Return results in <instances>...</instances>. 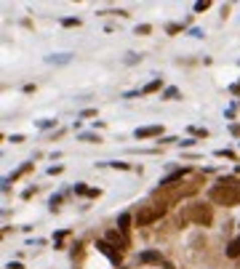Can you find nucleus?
Instances as JSON below:
<instances>
[{
    "label": "nucleus",
    "instance_id": "f257e3e1",
    "mask_svg": "<svg viewBox=\"0 0 240 269\" xmlns=\"http://www.w3.org/2000/svg\"><path fill=\"white\" fill-rule=\"evenodd\" d=\"M208 197L216 203V206H237L240 203V181L232 179V176H227V179H221L214 189L208 192Z\"/></svg>",
    "mask_w": 240,
    "mask_h": 269
},
{
    "label": "nucleus",
    "instance_id": "f03ea898",
    "mask_svg": "<svg viewBox=\"0 0 240 269\" xmlns=\"http://www.w3.org/2000/svg\"><path fill=\"white\" fill-rule=\"evenodd\" d=\"M211 219H214V213H211L208 206H187L182 213V221H195L200 227H208Z\"/></svg>",
    "mask_w": 240,
    "mask_h": 269
},
{
    "label": "nucleus",
    "instance_id": "7ed1b4c3",
    "mask_svg": "<svg viewBox=\"0 0 240 269\" xmlns=\"http://www.w3.org/2000/svg\"><path fill=\"white\" fill-rule=\"evenodd\" d=\"M165 216V206L163 203H152V206H144L139 213H136V227H147L152 221H158Z\"/></svg>",
    "mask_w": 240,
    "mask_h": 269
},
{
    "label": "nucleus",
    "instance_id": "20e7f679",
    "mask_svg": "<svg viewBox=\"0 0 240 269\" xmlns=\"http://www.w3.org/2000/svg\"><path fill=\"white\" fill-rule=\"evenodd\" d=\"M96 248H99L101 253H104V256L109 258V261H112V264H120V261H123V253H120V250H117L112 243H107V240H99Z\"/></svg>",
    "mask_w": 240,
    "mask_h": 269
},
{
    "label": "nucleus",
    "instance_id": "39448f33",
    "mask_svg": "<svg viewBox=\"0 0 240 269\" xmlns=\"http://www.w3.org/2000/svg\"><path fill=\"white\" fill-rule=\"evenodd\" d=\"M158 133H160V125H147V128L136 131V139H150V136H158Z\"/></svg>",
    "mask_w": 240,
    "mask_h": 269
},
{
    "label": "nucleus",
    "instance_id": "423d86ee",
    "mask_svg": "<svg viewBox=\"0 0 240 269\" xmlns=\"http://www.w3.org/2000/svg\"><path fill=\"white\" fill-rule=\"evenodd\" d=\"M139 261L142 264H158L160 261V253H158V250H144V253L139 256Z\"/></svg>",
    "mask_w": 240,
    "mask_h": 269
},
{
    "label": "nucleus",
    "instance_id": "0eeeda50",
    "mask_svg": "<svg viewBox=\"0 0 240 269\" xmlns=\"http://www.w3.org/2000/svg\"><path fill=\"white\" fill-rule=\"evenodd\" d=\"M227 256H229V258H237V256H240V237H235L232 243H229V248H227Z\"/></svg>",
    "mask_w": 240,
    "mask_h": 269
},
{
    "label": "nucleus",
    "instance_id": "6e6552de",
    "mask_svg": "<svg viewBox=\"0 0 240 269\" xmlns=\"http://www.w3.org/2000/svg\"><path fill=\"white\" fill-rule=\"evenodd\" d=\"M128 224H131V216H128V213H123V216L117 219V229H120V232H128Z\"/></svg>",
    "mask_w": 240,
    "mask_h": 269
},
{
    "label": "nucleus",
    "instance_id": "1a4fd4ad",
    "mask_svg": "<svg viewBox=\"0 0 240 269\" xmlns=\"http://www.w3.org/2000/svg\"><path fill=\"white\" fill-rule=\"evenodd\" d=\"M107 243H112V245H123V237H120L117 232L112 229V232H107Z\"/></svg>",
    "mask_w": 240,
    "mask_h": 269
},
{
    "label": "nucleus",
    "instance_id": "9d476101",
    "mask_svg": "<svg viewBox=\"0 0 240 269\" xmlns=\"http://www.w3.org/2000/svg\"><path fill=\"white\" fill-rule=\"evenodd\" d=\"M158 88H160V80H152L150 86L144 88V94H152V91H158Z\"/></svg>",
    "mask_w": 240,
    "mask_h": 269
},
{
    "label": "nucleus",
    "instance_id": "9b49d317",
    "mask_svg": "<svg viewBox=\"0 0 240 269\" xmlns=\"http://www.w3.org/2000/svg\"><path fill=\"white\" fill-rule=\"evenodd\" d=\"M208 8V0H200V3H195V11H206Z\"/></svg>",
    "mask_w": 240,
    "mask_h": 269
}]
</instances>
